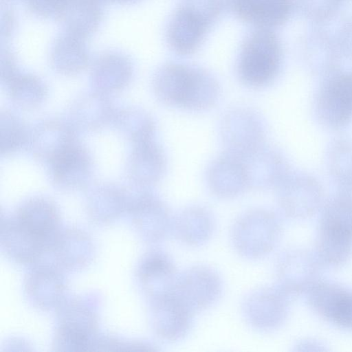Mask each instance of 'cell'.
Returning a JSON list of instances; mask_svg holds the SVG:
<instances>
[{"label": "cell", "instance_id": "6da1fadb", "mask_svg": "<svg viewBox=\"0 0 352 352\" xmlns=\"http://www.w3.org/2000/svg\"><path fill=\"white\" fill-rule=\"evenodd\" d=\"M153 89L164 104L192 111L212 107L220 95L219 85L210 73L179 63L160 68L154 76Z\"/></svg>", "mask_w": 352, "mask_h": 352}, {"label": "cell", "instance_id": "7a4b0ae2", "mask_svg": "<svg viewBox=\"0 0 352 352\" xmlns=\"http://www.w3.org/2000/svg\"><path fill=\"white\" fill-rule=\"evenodd\" d=\"M283 232L279 217L265 208H254L241 214L230 230L235 251L248 260L263 258L277 246Z\"/></svg>", "mask_w": 352, "mask_h": 352}, {"label": "cell", "instance_id": "3957f363", "mask_svg": "<svg viewBox=\"0 0 352 352\" xmlns=\"http://www.w3.org/2000/svg\"><path fill=\"white\" fill-rule=\"evenodd\" d=\"M57 326L52 347L58 351L94 350L98 336L94 308L80 298L64 299L56 308Z\"/></svg>", "mask_w": 352, "mask_h": 352}, {"label": "cell", "instance_id": "277c9868", "mask_svg": "<svg viewBox=\"0 0 352 352\" xmlns=\"http://www.w3.org/2000/svg\"><path fill=\"white\" fill-rule=\"evenodd\" d=\"M281 53L276 36L262 28L245 41L238 61L240 80L246 85L258 88L270 84L276 76Z\"/></svg>", "mask_w": 352, "mask_h": 352}, {"label": "cell", "instance_id": "5b68a950", "mask_svg": "<svg viewBox=\"0 0 352 352\" xmlns=\"http://www.w3.org/2000/svg\"><path fill=\"white\" fill-rule=\"evenodd\" d=\"M219 132L225 152L242 157L265 144L266 128L260 113L249 107H236L221 118Z\"/></svg>", "mask_w": 352, "mask_h": 352}, {"label": "cell", "instance_id": "8992f818", "mask_svg": "<svg viewBox=\"0 0 352 352\" xmlns=\"http://www.w3.org/2000/svg\"><path fill=\"white\" fill-rule=\"evenodd\" d=\"M137 188L136 192L130 193L126 212L143 241L149 243L162 242L172 232L173 216L167 205L150 188Z\"/></svg>", "mask_w": 352, "mask_h": 352}, {"label": "cell", "instance_id": "52a82bcc", "mask_svg": "<svg viewBox=\"0 0 352 352\" xmlns=\"http://www.w3.org/2000/svg\"><path fill=\"white\" fill-rule=\"evenodd\" d=\"M290 298L276 285L254 289L246 294L241 302L242 315L254 329L274 331L288 317Z\"/></svg>", "mask_w": 352, "mask_h": 352}, {"label": "cell", "instance_id": "ba28073f", "mask_svg": "<svg viewBox=\"0 0 352 352\" xmlns=\"http://www.w3.org/2000/svg\"><path fill=\"white\" fill-rule=\"evenodd\" d=\"M223 287L215 269L195 265L178 274L173 294L195 313L213 307L221 297Z\"/></svg>", "mask_w": 352, "mask_h": 352}, {"label": "cell", "instance_id": "9c48e42d", "mask_svg": "<svg viewBox=\"0 0 352 352\" xmlns=\"http://www.w3.org/2000/svg\"><path fill=\"white\" fill-rule=\"evenodd\" d=\"M322 264L316 252L304 248L287 250L276 263V285L290 297L306 293L320 280Z\"/></svg>", "mask_w": 352, "mask_h": 352}, {"label": "cell", "instance_id": "30bf717a", "mask_svg": "<svg viewBox=\"0 0 352 352\" xmlns=\"http://www.w3.org/2000/svg\"><path fill=\"white\" fill-rule=\"evenodd\" d=\"M201 5H186L173 15L168 31L171 47L181 54L193 52L201 42L216 12L213 0H201Z\"/></svg>", "mask_w": 352, "mask_h": 352}, {"label": "cell", "instance_id": "8fae6325", "mask_svg": "<svg viewBox=\"0 0 352 352\" xmlns=\"http://www.w3.org/2000/svg\"><path fill=\"white\" fill-rule=\"evenodd\" d=\"M76 129L69 121L47 119L30 131L28 146L33 157L50 164L65 151L78 142Z\"/></svg>", "mask_w": 352, "mask_h": 352}, {"label": "cell", "instance_id": "7c38bea8", "mask_svg": "<svg viewBox=\"0 0 352 352\" xmlns=\"http://www.w3.org/2000/svg\"><path fill=\"white\" fill-rule=\"evenodd\" d=\"M136 276L142 292L151 302L174 292L178 274L167 252L152 250L139 261Z\"/></svg>", "mask_w": 352, "mask_h": 352}, {"label": "cell", "instance_id": "4fadbf2b", "mask_svg": "<svg viewBox=\"0 0 352 352\" xmlns=\"http://www.w3.org/2000/svg\"><path fill=\"white\" fill-rule=\"evenodd\" d=\"M47 166L52 184L67 191L89 186L94 172V162L91 153L79 142Z\"/></svg>", "mask_w": 352, "mask_h": 352}, {"label": "cell", "instance_id": "5bb4252c", "mask_svg": "<svg viewBox=\"0 0 352 352\" xmlns=\"http://www.w3.org/2000/svg\"><path fill=\"white\" fill-rule=\"evenodd\" d=\"M149 304L151 327L158 338L175 342L188 336L194 313L173 293Z\"/></svg>", "mask_w": 352, "mask_h": 352}, {"label": "cell", "instance_id": "9a60e30c", "mask_svg": "<svg viewBox=\"0 0 352 352\" xmlns=\"http://www.w3.org/2000/svg\"><path fill=\"white\" fill-rule=\"evenodd\" d=\"M53 263L61 271H77L87 266L95 248L89 235L78 228L60 230L47 250Z\"/></svg>", "mask_w": 352, "mask_h": 352}, {"label": "cell", "instance_id": "2e32d148", "mask_svg": "<svg viewBox=\"0 0 352 352\" xmlns=\"http://www.w3.org/2000/svg\"><path fill=\"white\" fill-rule=\"evenodd\" d=\"M62 272L52 263H38L26 275L24 291L30 303L41 310L56 309L65 291Z\"/></svg>", "mask_w": 352, "mask_h": 352}, {"label": "cell", "instance_id": "e0dca14e", "mask_svg": "<svg viewBox=\"0 0 352 352\" xmlns=\"http://www.w3.org/2000/svg\"><path fill=\"white\" fill-rule=\"evenodd\" d=\"M13 217L26 230L47 246L60 230V213L58 206L45 197H33L21 203Z\"/></svg>", "mask_w": 352, "mask_h": 352}, {"label": "cell", "instance_id": "ac0fdd59", "mask_svg": "<svg viewBox=\"0 0 352 352\" xmlns=\"http://www.w3.org/2000/svg\"><path fill=\"white\" fill-rule=\"evenodd\" d=\"M129 181L137 188H151L163 177L166 157L154 140L134 144L126 163Z\"/></svg>", "mask_w": 352, "mask_h": 352}, {"label": "cell", "instance_id": "d6986e66", "mask_svg": "<svg viewBox=\"0 0 352 352\" xmlns=\"http://www.w3.org/2000/svg\"><path fill=\"white\" fill-rule=\"evenodd\" d=\"M206 183L211 192L221 199L237 197L250 188L241 158L226 152L208 166Z\"/></svg>", "mask_w": 352, "mask_h": 352}, {"label": "cell", "instance_id": "ffe728a7", "mask_svg": "<svg viewBox=\"0 0 352 352\" xmlns=\"http://www.w3.org/2000/svg\"><path fill=\"white\" fill-rule=\"evenodd\" d=\"M0 243L2 251L12 261L32 264L47 253V245L22 226L12 216L1 217Z\"/></svg>", "mask_w": 352, "mask_h": 352}, {"label": "cell", "instance_id": "44dd1931", "mask_svg": "<svg viewBox=\"0 0 352 352\" xmlns=\"http://www.w3.org/2000/svg\"><path fill=\"white\" fill-rule=\"evenodd\" d=\"M130 192L111 182L89 186L85 194V207L89 219L100 225L109 224L126 212Z\"/></svg>", "mask_w": 352, "mask_h": 352}, {"label": "cell", "instance_id": "7402d4cb", "mask_svg": "<svg viewBox=\"0 0 352 352\" xmlns=\"http://www.w3.org/2000/svg\"><path fill=\"white\" fill-rule=\"evenodd\" d=\"M116 109L107 94L98 91L83 93L69 107L71 124L78 130L93 132L113 122Z\"/></svg>", "mask_w": 352, "mask_h": 352}, {"label": "cell", "instance_id": "603a6c76", "mask_svg": "<svg viewBox=\"0 0 352 352\" xmlns=\"http://www.w3.org/2000/svg\"><path fill=\"white\" fill-rule=\"evenodd\" d=\"M317 108L319 117L330 126L349 122L352 118V74L331 79L320 91Z\"/></svg>", "mask_w": 352, "mask_h": 352}, {"label": "cell", "instance_id": "cb8c5ba5", "mask_svg": "<svg viewBox=\"0 0 352 352\" xmlns=\"http://www.w3.org/2000/svg\"><path fill=\"white\" fill-rule=\"evenodd\" d=\"M241 158L250 188H276L287 175V164L283 156L276 148L265 144Z\"/></svg>", "mask_w": 352, "mask_h": 352}, {"label": "cell", "instance_id": "d4e9b609", "mask_svg": "<svg viewBox=\"0 0 352 352\" xmlns=\"http://www.w3.org/2000/svg\"><path fill=\"white\" fill-rule=\"evenodd\" d=\"M276 188L279 208L289 218H307L314 214L320 205L319 189L313 185L305 186V182L298 177L287 174Z\"/></svg>", "mask_w": 352, "mask_h": 352}, {"label": "cell", "instance_id": "484cf974", "mask_svg": "<svg viewBox=\"0 0 352 352\" xmlns=\"http://www.w3.org/2000/svg\"><path fill=\"white\" fill-rule=\"evenodd\" d=\"M215 225V219L210 210L193 205L184 208L173 216L171 233L185 245L200 247L211 239Z\"/></svg>", "mask_w": 352, "mask_h": 352}, {"label": "cell", "instance_id": "4316f807", "mask_svg": "<svg viewBox=\"0 0 352 352\" xmlns=\"http://www.w3.org/2000/svg\"><path fill=\"white\" fill-rule=\"evenodd\" d=\"M230 4L240 18L263 28L281 24L291 8L290 0H230Z\"/></svg>", "mask_w": 352, "mask_h": 352}, {"label": "cell", "instance_id": "83f0119b", "mask_svg": "<svg viewBox=\"0 0 352 352\" xmlns=\"http://www.w3.org/2000/svg\"><path fill=\"white\" fill-rule=\"evenodd\" d=\"M112 123L118 133L133 145L154 139L155 122L150 113L141 108L117 109Z\"/></svg>", "mask_w": 352, "mask_h": 352}, {"label": "cell", "instance_id": "f1b7e54d", "mask_svg": "<svg viewBox=\"0 0 352 352\" xmlns=\"http://www.w3.org/2000/svg\"><path fill=\"white\" fill-rule=\"evenodd\" d=\"M132 70L126 60L106 58L94 69L91 78L94 89L108 94L124 89L130 82Z\"/></svg>", "mask_w": 352, "mask_h": 352}, {"label": "cell", "instance_id": "f546056e", "mask_svg": "<svg viewBox=\"0 0 352 352\" xmlns=\"http://www.w3.org/2000/svg\"><path fill=\"white\" fill-rule=\"evenodd\" d=\"M315 252L322 263L341 265L352 254V238L318 226Z\"/></svg>", "mask_w": 352, "mask_h": 352}, {"label": "cell", "instance_id": "4dcf8cb0", "mask_svg": "<svg viewBox=\"0 0 352 352\" xmlns=\"http://www.w3.org/2000/svg\"><path fill=\"white\" fill-rule=\"evenodd\" d=\"M9 96L13 104L25 110L39 107L45 100L48 89L38 77L16 75L7 85Z\"/></svg>", "mask_w": 352, "mask_h": 352}, {"label": "cell", "instance_id": "1f68e13d", "mask_svg": "<svg viewBox=\"0 0 352 352\" xmlns=\"http://www.w3.org/2000/svg\"><path fill=\"white\" fill-rule=\"evenodd\" d=\"M30 131L23 120L14 112L4 109L0 113V152L10 155L28 144Z\"/></svg>", "mask_w": 352, "mask_h": 352}, {"label": "cell", "instance_id": "d6a6232c", "mask_svg": "<svg viewBox=\"0 0 352 352\" xmlns=\"http://www.w3.org/2000/svg\"><path fill=\"white\" fill-rule=\"evenodd\" d=\"M318 226L352 238V196L340 195L329 201L322 212Z\"/></svg>", "mask_w": 352, "mask_h": 352}, {"label": "cell", "instance_id": "836d02e7", "mask_svg": "<svg viewBox=\"0 0 352 352\" xmlns=\"http://www.w3.org/2000/svg\"><path fill=\"white\" fill-rule=\"evenodd\" d=\"M346 289L334 283L317 281L307 292V300L313 311L329 321L334 307Z\"/></svg>", "mask_w": 352, "mask_h": 352}, {"label": "cell", "instance_id": "e575fe53", "mask_svg": "<svg viewBox=\"0 0 352 352\" xmlns=\"http://www.w3.org/2000/svg\"><path fill=\"white\" fill-rule=\"evenodd\" d=\"M95 350L98 351H155L156 346L139 341H126L111 336H99L96 342Z\"/></svg>", "mask_w": 352, "mask_h": 352}, {"label": "cell", "instance_id": "d590c367", "mask_svg": "<svg viewBox=\"0 0 352 352\" xmlns=\"http://www.w3.org/2000/svg\"><path fill=\"white\" fill-rule=\"evenodd\" d=\"M329 321L346 329H352V292L346 290L336 303Z\"/></svg>", "mask_w": 352, "mask_h": 352}, {"label": "cell", "instance_id": "8d00e7d4", "mask_svg": "<svg viewBox=\"0 0 352 352\" xmlns=\"http://www.w3.org/2000/svg\"><path fill=\"white\" fill-rule=\"evenodd\" d=\"M46 1H50L51 3H58L60 0H46ZM61 1V0H60Z\"/></svg>", "mask_w": 352, "mask_h": 352}]
</instances>
